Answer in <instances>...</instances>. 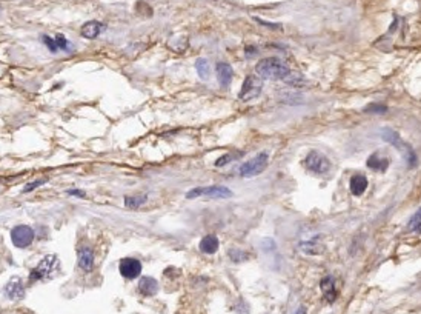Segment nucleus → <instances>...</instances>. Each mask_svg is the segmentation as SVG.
Wrapping results in <instances>:
<instances>
[{"label": "nucleus", "mask_w": 421, "mask_h": 314, "mask_svg": "<svg viewBox=\"0 0 421 314\" xmlns=\"http://www.w3.org/2000/svg\"><path fill=\"white\" fill-rule=\"evenodd\" d=\"M255 72L260 79H266V80H283L285 82L291 76V69L286 64H283L280 59L275 57H268V59H261L257 67Z\"/></svg>", "instance_id": "obj_1"}, {"label": "nucleus", "mask_w": 421, "mask_h": 314, "mask_svg": "<svg viewBox=\"0 0 421 314\" xmlns=\"http://www.w3.org/2000/svg\"><path fill=\"white\" fill-rule=\"evenodd\" d=\"M36 231L28 225H17L11 229V242L17 248H28L34 242Z\"/></svg>", "instance_id": "obj_8"}, {"label": "nucleus", "mask_w": 421, "mask_h": 314, "mask_svg": "<svg viewBox=\"0 0 421 314\" xmlns=\"http://www.w3.org/2000/svg\"><path fill=\"white\" fill-rule=\"evenodd\" d=\"M407 229L412 233H421V206L415 211V214L410 217L407 224Z\"/></svg>", "instance_id": "obj_23"}, {"label": "nucleus", "mask_w": 421, "mask_h": 314, "mask_svg": "<svg viewBox=\"0 0 421 314\" xmlns=\"http://www.w3.org/2000/svg\"><path fill=\"white\" fill-rule=\"evenodd\" d=\"M40 39H42V42H43V44L48 46V49L52 52V54H54V52H57V51H59V48H57V45H56V40H54V37H49V36L43 34V36H42Z\"/></svg>", "instance_id": "obj_26"}, {"label": "nucleus", "mask_w": 421, "mask_h": 314, "mask_svg": "<svg viewBox=\"0 0 421 314\" xmlns=\"http://www.w3.org/2000/svg\"><path fill=\"white\" fill-rule=\"evenodd\" d=\"M261 91H263V80L258 76H246L238 92V99L243 102H249L252 99H257Z\"/></svg>", "instance_id": "obj_7"}, {"label": "nucleus", "mask_w": 421, "mask_h": 314, "mask_svg": "<svg viewBox=\"0 0 421 314\" xmlns=\"http://www.w3.org/2000/svg\"><path fill=\"white\" fill-rule=\"evenodd\" d=\"M105 28H106V26H105L103 23L96 22V20H91V22H86L85 25L82 26L80 34L85 37V39H88V40H92V39L99 37Z\"/></svg>", "instance_id": "obj_16"}, {"label": "nucleus", "mask_w": 421, "mask_h": 314, "mask_svg": "<svg viewBox=\"0 0 421 314\" xmlns=\"http://www.w3.org/2000/svg\"><path fill=\"white\" fill-rule=\"evenodd\" d=\"M77 265L83 273H91L94 268V249L91 247H82L79 249Z\"/></svg>", "instance_id": "obj_11"}, {"label": "nucleus", "mask_w": 421, "mask_h": 314, "mask_svg": "<svg viewBox=\"0 0 421 314\" xmlns=\"http://www.w3.org/2000/svg\"><path fill=\"white\" fill-rule=\"evenodd\" d=\"M46 182H48V179H39V180H34V182H29V183L25 185V188L22 190V193H23V194H28V193H31V191H34L36 188H39V186H42V185H45Z\"/></svg>", "instance_id": "obj_25"}, {"label": "nucleus", "mask_w": 421, "mask_h": 314, "mask_svg": "<svg viewBox=\"0 0 421 314\" xmlns=\"http://www.w3.org/2000/svg\"><path fill=\"white\" fill-rule=\"evenodd\" d=\"M234 159H237V157H234L232 154H225V156L220 157V159L215 160V166H223V165H226L229 162H232Z\"/></svg>", "instance_id": "obj_28"}, {"label": "nucleus", "mask_w": 421, "mask_h": 314, "mask_svg": "<svg viewBox=\"0 0 421 314\" xmlns=\"http://www.w3.org/2000/svg\"><path fill=\"white\" fill-rule=\"evenodd\" d=\"M209 197V199H231L234 193L223 185H210V186H198L186 193V199L197 197Z\"/></svg>", "instance_id": "obj_4"}, {"label": "nucleus", "mask_w": 421, "mask_h": 314, "mask_svg": "<svg viewBox=\"0 0 421 314\" xmlns=\"http://www.w3.org/2000/svg\"><path fill=\"white\" fill-rule=\"evenodd\" d=\"M218 247H220V242L217 236L214 234H208L200 240V251H202L203 254H215L218 251Z\"/></svg>", "instance_id": "obj_18"}, {"label": "nucleus", "mask_w": 421, "mask_h": 314, "mask_svg": "<svg viewBox=\"0 0 421 314\" xmlns=\"http://www.w3.org/2000/svg\"><path fill=\"white\" fill-rule=\"evenodd\" d=\"M261 248L266 251V253H269V251H274L275 249V242H274L272 239H265L261 242Z\"/></svg>", "instance_id": "obj_29"}, {"label": "nucleus", "mask_w": 421, "mask_h": 314, "mask_svg": "<svg viewBox=\"0 0 421 314\" xmlns=\"http://www.w3.org/2000/svg\"><path fill=\"white\" fill-rule=\"evenodd\" d=\"M228 256L229 259L234 262V264H241V262H246L249 259V254L243 249H238V248H231L228 251Z\"/></svg>", "instance_id": "obj_22"}, {"label": "nucleus", "mask_w": 421, "mask_h": 314, "mask_svg": "<svg viewBox=\"0 0 421 314\" xmlns=\"http://www.w3.org/2000/svg\"><path fill=\"white\" fill-rule=\"evenodd\" d=\"M215 74H217L218 83L222 85V88H228L231 85V82H232L234 69L229 64H226V62H218L217 67H215Z\"/></svg>", "instance_id": "obj_13"}, {"label": "nucleus", "mask_w": 421, "mask_h": 314, "mask_svg": "<svg viewBox=\"0 0 421 314\" xmlns=\"http://www.w3.org/2000/svg\"><path fill=\"white\" fill-rule=\"evenodd\" d=\"M245 52H246V57H249V56H254V54H257V52H258V51H257L255 48H252V46H251V48L248 46Z\"/></svg>", "instance_id": "obj_31"}, {"label": "nucleus", "mask_w": 421, "mask_h": 314, "mask_svg": "<svg viewBox=\"0 0 421 314\" xmlns=\"http://www.w3.org/2000/svg\"><path fill=\"white\" fill-rule=\"evenodd\" d=\"M54 40H56V45H57V48H59L60 51H63V52H69V51H71L69 46H72V45L68 42V39L65 37V34H60V33L56 34Z\"/></svg>", "instance_id": "obj_24"}, {"label": "nucleus", "mask_w": 421, "mask_h": 314, "mask_svg": "<svg viewBox=\"0 0 421 314\" xmlns=\"http://www.w3.org/2000/svg\"><path fill=\"white\" fill-rule=\"evenodd\" d=\"M268 162H269V154L268 153H258L255 157H252L251 160H248L241 165L238 173L241 177H246V179H249V177H255L266 170Z\"/></svg>", "instance_id": "obj_5"}, {"label": "nucleus", "mask_w": 421, "mask_h": 314, "mask_svg": "<svg viewBox=\"0 0 421 314\" xmlns=\"http://www.w3.org/2000/svg\"><path fill=\"white\" fill-rule=\"evenodd\" d=\"M389 163H391V160H389L387 154H383L380 151L372 153L366 160L367 168H371L374 171H381V173H384L389 168Z\"/></svg>", "instance_id": "obj_12"}, {"label": "nucleus", "mask_w": 421, "mask_h": 314, "mask_svg": "<svg viewBox=\"0 0 421 314\" xmlns=\"http://www.w3.org/2000/svg\"><path fill=\"white\" fill-rule=\"evenodd\" d=\"M294 314H306V308H304V307H300V308H298L295 313H294Z\"/></svg>", "instance_id": "obj_32"}, {"label": "nucleus", "mask_w": 421, "mask_h": 314, "mask_svg": "<svg viewBox=\"0 0 421 314\" xmlns=\"http://www.w3.org/2000/svg\"><path fill=\"white\" fill-rule=\"evenodd\" d=\"M387 111V107H384V105H380V103H374V105H367V107L364 108V112H378V114H383Z\"/></svg>", "instance_id": "obj_27"}, {"label": "nucleus", "mask_w": 421, "mask_h": 314, "mask_svg": "<svg viewBox=\"0 0 421 314\" xmlns=\"http://www.w3.org/2000/svg\"><path fill=\"white\" fill-rule=\"evenodd\" d=\"M304 166L315 174H324L331 170L332 163H331L328 156H324L323 153H320L317 150H312L308 153L306 159H304Z\"/></svg>", "instance_id": "obj_6"}, {"label": "nucleus", "mask_w": 421, "mask_h": 314, "mask_svg": "<svg viewBox=\"0 0 421 314\" xmlns=\"http://www.w3.org/2000/svg\"><path fill=\"white\" fill-rule=\"evenodd\" d=\"M320 288L323 291V297L324 300L328 303H334L337 296H338V292H337V288H335V280L332 276H326L321 279L320 282Z\"/></svg>", "instance_id": "obj_14"}, {"label": "nucleus", "mask_w": 421, "mask_h": 314, "mask_svg": "<svg viewBox=\"0 0 421 314\" xmlns=\"http://www.w3.org/2000/svg\"><path fill=\"white\" fill-rule=\"evenodd\" d=\"M3 291H5V296H6L8 299H11V300H20V299H23V296H25V285H23L22 277L13 276L11 279H9L8 284L5 285Z\"/></svg>", "instance_id": "obj_10"}, {"label": "nucleus", "mask_w": 421, "mask_h": 314, "mask_svg": "<svg viewBox=\"0 0 421 314\" xmlns=\"http://www.w3.org/2000/svg\"><path fill=\"white\" fill-rule=\"evenodd\" d=\"M367 185H369V182H367V177L364 174H354L349 180L351 194H354V196L364 194V191L367 190Z\"/></svg>", "instance_id": "obj_15"}, {"label": "nucleus", "mask_w": 421, "mask_h": 314, "mask_svg": "<svg viewBox=\"0 0 421 314\" xmlns=\"http://www.w3.org/2000/svg\"><path fill=\"white\" fill-rule=\"evenodd\" d=\"M139 291L143 296H154L157 294V291H159V284H157V280L154 277L145 276L139 282Z\"/></svg>", "instance_id": "obj_17"}, {"label": "nucleus", "mask_w": 421, "mask_h": 314, "mask_svg": "<svg viewBox=\"0 0 421 314\" xmlns=\"http://www.w3.org/2000/svg\"><path fill=\"white\" fill-rule=\"evenodd\" d=\"M123 202H125V206H126V208L137 209V208L143 206L146 202H148V196H146V194H132V196H125Z\"/></svg>", "instance_id": "obj_19"}, {"label": "nucleus", "mask_w": 421, "mask_h": 314, "mask_svg": "<svg viewBox=\"0 0 421 314\" xmlns=\"http://www.w3.org/2000/svg\"><path fill=\"white\" fill-rule=\"evenodd\" d=\"M298 248L301 251H304L306 254H317L318 251L321 249L320 248V244H318V236L314 237L311 240H304V242H300L298 244Z\"/></svg>", "instance_id": "obj_20"}, {"label": "nucleus", "mask_w": 421, "mask_h": 314, "mask_svg": "<svg viewBox=\"0 0 421 314\" xmlns=\"http://www.w3.org/2000/svg\"><path fill=\"white\" fill-rule=\"evenodd\" d=\"M195 69H197V74L202 80H208L210 76V65L208 59H197L195 62Z\"/></svg>", "instance_id": "obj_21"}, {"label": "nucleus", "mask_w": 421, "mask_h": 314, "mask_svg": "<svg viewBox=\"0 0 421 314\" xmlns=\"http://www.w3.org/2000/svg\"><path fill=\"white\" fill-rule=\"evenodd\" d=\"M381 139L384 142H387L389 145H392L395 150H398L400 153H401V156L406 159L409 168H415L417 163H418V159H417V154L414 151V148L410 145H407L401 137H400V134L391 128H383L381 130Z\"/></svg>", "instance_id": "obj_2"}, {"label": "nucleus", "mask_w": 421, "mask_h": 314, "mask_svg": "<svg viewBox=\"0 0 421 314\" xmlns=\"http://www.w3.org/2000/svg\"><path fill=\"white\" fill-rule=\"evenodd\" d=\"M66 194H68V196H72V197H80V199L86 197L85 191H82V190H68Z\"/></svg>", "instance_id": "obj_30"}, {"label": "nucleus", "mask_w": 421, "mask_h": 314, "mask_svg": "<svg viewBox=\"0 0 421 314\" xmlns=\"http://www.w3.org/2000/svg\"><path fill=\"white\" fill-rule=\"evenodd\" d=\"M60 268V260L56 254H48L42 259L37 267L29 273V280H48L54 276Z\"/></svg>", "instance_id": "obj_3"}, {"label": "nucleus", "mask_w": 421, "mask_h": 314, "mask_svg": "<svg viewBox=\"0 0 421 314\" xmlns=\"http://www.w3.org/2000/svg\"><path fill=\"white\" fill-rule=\"evenodd\" d=\"M142 262L135 257H123L119 262V271L123 279L134 280L142 274Z\"/></svg>", "instance_id": "obj_9"}]
</instances>
